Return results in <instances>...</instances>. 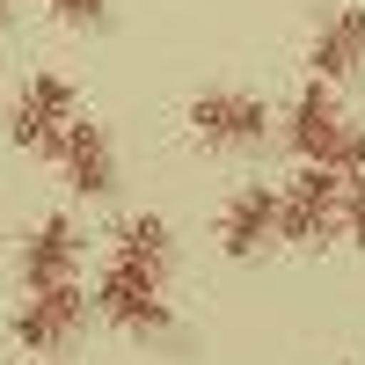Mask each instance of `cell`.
Listing matches in <instances>:
<instances>
[{"label":"cell","instance_id":"cell-12","mask_svg":"<svg viewBox=\"0 0 365 365\" xmlns=\"http://www.w3.org/2000/svg\"><path fill=\"white\" fill-rule=\"evenodd\" d=\"M344 234L365 249V161H358V168H344Z\"/></svg>","mask_w":365,"mask_h":365},{"label":"cell","instance_id":"cell-11","mask_svg":"<svg viewBox=\"0 0 365 365\" xmlns=\"http://www.w3.org/2000/svg\"><path fill=\"white\" fill-rule=\"evenodd\" d=\"M110 263H139V270H168V220H125L117 227Z\"/></svg>","mask_w":365,"mask_h":365},{"label":"cell","instance_id":"cell-7","mask_svg":"<svg viewBox=\"0 0 365 365\" xmlns=\"http://www.w3.org/2000/svg\"><path fill=\"white\" fill-rule=\"evenodd\" d=\"M263 103L256 96H234V88H220V96H197L190 103V132L205 139V146H256L263 139Z\"/></svg>","mask_w":365,"mask_h":365},{"label":"cell","instance_id":"cell-1","mask_svg":"<svg viewBox=\"0 0 365 365\" xmlns=\"http://www.w3.org/2000/svg\"><path fill=\"white\" fill-rule=\"evenodd\" d=\"M344 234V168L336 161H307L285 190H278V241L322 249Z\"/></svg>","mask_w":365,"mask_h":365},{"label":"cell","instance_id":"cell-10","mask_svg":"<svg viewBox=\"0 0 365 365\" xmlns=\"http://www.w3.org/2000/svg\"><path fill=\"white\" fill-rule=\"evenodd\" d=\"M81 270V234L66 227V220H44L37 234L22 241V285L37 292V285H66Z\"/></svg>","mask_w":365,"mask_h":365},{"label":"cell","instance_id":"cell-5","mask_svg":"<svg viewBox=\"0 0 365 365\" xmlns=\"http://www.w3.org/2000/svg\"><path fill=\"white\" fill-rule=\"evenodd\" d=\"M81 314H88V299H81V285L66 278V285H37L22 299V314H15V336L29 344V351H58L81 329Z\"/></svg>","mask_w":365,"mask_h":365},{"label":"cell","instance_id":"cell-3","mask_svg":"<svg viewBox=\"0 0 365 365\" xmlns=\"http://www.w3.org/2000/svg\"><path fill=\"white\" fill-rule=\"evenodd\" d=\"M81 117V103H73V88L58 81V73H37L15 96V117H8V132H15V146H29V154H58V139H66V125Z\"/></svg>","mask_w":365,"mask_h":365},{"label":"cell","instance_id":"cell-9","mask_svg":"<svg viewBox=\"0 0 365 365\" xmlns=\"http://www.w3.org/2000/svg\"><path fill=\"white\" fill-rule=\"evenodd\" d=\"M314 81H351L365 66V15L358 8H336L322 29H314V51H307Z\"/></svg>","mask_w":365,"mask_h":365},{"label":"cell","instance_id":"cell-4","mask_svg":"<svg viewBox=\"0 0 365 365\" xmlns=\"http://www.w3.org/2000/svg\"><path fill=\"white\" fill-rule=\"evenodd\" d=\"M344 110H336V96H329V81H307L292 96V117H285V139H292V154L299 161H336L344 154Z\"/></svg>","mask_w":365,"mask_h":365},{"label":"cell","instance_id":"cell-13","mask_svg":"<svg viewBox=\"0 0 365 365\" xmlns=\"http://www.w3.org/2000/svg\"><path fill=\"white\" fill-rule=\"evenodd\" d=\"M44 8L66 22V29H103V15H110L103 0H44Z\"/></svg>","mask_w":365,"mask_h":365},{"label":"cell","instance_id":"cell-8","mask_svg":"<svg viewBox=\"0 0 365 365\" xmlns=\"http://www.w3.org/2000/svg\"><path fill=\"white\" fill-rule=\"evenodd\" d=\"M58 161H66V182H73L81 197H110V190H117V154H110L103 125H88V117H73V125H66Z\"/></svg>","mask_w":365,"mask_h":365},{"label":"cell","instance_id":"cell-6","mask_svg":"<svg viewBox=\"0 0 365 365\" xmlns=\"http://www.w3.org/2000/svg\"><path fill=\"white\" fill-rule=\"evenodd\" d=\"M270 241H278V190H263V182H249V190H234L227 212H220V249L227 256H263Z\"/></svg>","mask_w":365,"mask_h":365},{"label":"cell","instance_id":"cell-2","mask_svg":"<svg viewBox=\"0 0 365 365\" xmlns=\"http://www.w3.org/2000/svg\"><path fill=\"white\" fill-rule=\"evenodd\" d=\"M96 299H103V314L125 329V336H175V314H168V299H161V270L110 263Z\"/></svg>","mask_w":365,"mask_h":365},{"label":"cell","instance_id":"cell-14","mask_svg":"<svg viewBox=\"0 0 365 365\" xmlns=\"http://www.w3.org/2000/svg\"><path fill=\"white\" fill-rule=\"evenodd\" d=\"M8 8H15V0H0V15H8Z\"/></svg>","mask_w":365,"mask_h":365}]
</instances>
